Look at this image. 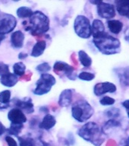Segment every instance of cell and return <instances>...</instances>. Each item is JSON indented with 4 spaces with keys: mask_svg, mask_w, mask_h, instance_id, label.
Listing matches in <instances>:
<instances>
[{
    "mask_svg": "<svg viewBox=\"0 0 129 146\" xmlns=\"http://www.w3.org/2000/svg\"><path fill=\"white\" fill-rule=\"evenodd\" d=\"M97 5V13L100 18L111 19L116 16L115 7L112 5L100 1Z\"/></svg>",
    "mask_w": 129,
    "mask_h": 146,
    "instance_id": "ba28073f",
    "label": "cell"
},
{
    "mask_svg": "<svg viewBox=\"0 0 129 146\" xmlns=\"http://www.w3.org/2000/svg\"><path fill=\"white\" fill-rule=\"evenodd\" d=\"M17 25V20L14 16L7 15L2 19H0V35L9 34L13 31Z\"/></svg>",
    "mask_w": 129,
    "mask_h": 146,
    "instance_id": "52a82bcc",
    "label": "cell"
},
{
    "mask_svg": "<svg viewBox=\"0 0 129 146\" xmlns=\"http://www.w3.org/2000/svg\"><path fill=\"white\" fill-rule=\"evenodd\" d=\"M56 120L54 116L50 115V114H46L44 116L43 121L39 125V127L42 129L50 130L56 125Z\"/></svg>",
    "mask_w": 129,
    "mask_h": 146,
    "instance_id": "2e32d148",
    "label": "cell"
},
{
    "mask_svg": "<svg viewBox=\"0 0 129 146\" xmlns=\"http://www.w3.org/2000/svg\"><path fill=\"white\" fill-rule=\"evenodd\" d=\"M116 86L111 82L98 83L94 86L93 92L97 96H101L106 93H114L116 91Z\"/></svg>",
    "mask_w": 129,
    "mask_h": 146,
    "instance_id": "30bf717a",
    "label": "cell"
},
{
    "mask_svg": "<svg viewBox=\"0 0 129 146\" xmlns=\"http://www.w3.org/2000/svg\"><path fill=\"white\" fill-rule=\"evenodd\" d=\"M23 128H24L23 124H14V123H11L9 129H8L7 131H9V132L11 135H14L15 136H18V135L21 132Z\"/></svg>",
    "mask_w": 129,
    "mask_h": 146,
    "instance_id": "484cf974",
    "label": "cell"
},
{
    "mask_svg": "<svg viewBox=\"0 0 129 146\" xmlns=\"http://www.w3.org/2000/svg\"><path fill=\"white\" fill-rule=\"evenodd\" d=\"M107 115L108 116H114V117H116V116H118V109H116V108H112V109H109V110L107 112Z\"/></svg>",
    "mask_w": 129,
    "mask_h": 146,
    "instance_id": "1f68e13d",
    "label": "cell"
},
{
    "mask_svg": "<svg viewBox=\"0 0 129 146\" xmlns=\"http://www.w3.org/2000/svg\"><path fill=\"white\" fill-rule=\"evenodd\" d=\"M8 73H9V66L2 62H0V76L6 75Z\"/></svg>",
    "mask_w": 129,
    "mask_h": 146,
    "instance_id": "f546056e",
    "label": "cell"
},
{
    "mask_svg": "<svg viewBox=\"0 0 129 146\" xmlns=\"http://www.w3.org/2000/svg\"><path fill=\"white\" fill-rule=\"evenodd\" d=\"M18 82V78L13 73H8L6 75H2L0 78V82L2 85L6 87H14Z\"/></svg>",
    "mask_w": 129,
    "mask_h": 146,
    "instance_id": "5bb4252c",
    "label": "cell"
},
{
    "mask_svg": "<svg viewBox=\"0 0 129 146\" xmlns=\"http://www.w3.org/2000/svg\"><path fill=\"white\" fill-rule=\"evenodd\" d=\"M116 10L122 16H127L129 14V0H118L115 2Z\"/></svg>",
    "mask_w": 129,
    "mask_h": 146,
    "instance_id": "e0dca14e",
    "label": "cell"
},
{
    "mask_svg": "<svg viewBox=\"0 0 129 146\" xmlns=\"http://www.w3.org/2000/svg\"><path fill=\"white\" fill-rule=\"evenodd\" d=\"M128 143H129V138H128Z\"/></svg>",
    "mask_w": 129,
    "mask_h": 146,
    "instance_id": "ab89813d",
    "label": "cell"
},
{
    "mask_svg": "<svg viewBox=\"0 0 129 146\" xmlns=\"http://www.w3.org/2000/svg\"><path fill=\"white\" fill-rule=\"evenodd\" d=\"M125 38L127 39L128 40V41H129V34H126V37H125Z\"/></svg>",
    "mask_w": 129,
    "mask_h": 146,
    "instance_id": "74e56055",
    "label": "cell"
},
{
    "mask_svg": "<svg viewBox=\"0 0 129 146\" xmlns=\"http://www.w3.org/2000/svg\"><path fill=\"white\" fill-rule=\"evenodd\" d=\"M25 69H26V66L23 62H17L13 66V71L14 74L17 76L21 77L24 75L25 72Z\"/></svg>",
    "mask_w": 129,
    "mask_h": 146,
    "instance_id": "cb8c5ba5",
    "label": "cell"
},
{
    "mask_svg": "<svg viewBox=\"0 0 129 146\" xmlns=\"http://www.w3.org/2000/svg\"><path fill=\"white\" fill-rule=\"evenodd\" d=\"M93 113L94 110L93 107L87 101L84 100H78L75 103L71 108L72 116L80 123H84L88 120L93 116Z\"/></svg>",
    "mask_w": 129,
    "mask_h": 146,
    "instance_id": "277c9868",
    "label": "cell"
},
{
    "mask_svg": "<svg viewBox=\"0 0 129 146\" xmlns=\"http://www.w3.org/2000/svg\"><path fill=\"white\" fill-rule=\"evenodd\" d=\"M54 72L56 73L57 75H60V73L62 75H65L67 77L71 80L75 79V75L74 74L75 68L68 63H65L64 62H56L54 64Z\"/></svg>",
    "mask_w": 129,
    "mask_h": 146,
    "instance_id": "9c48e42d",
    "label": "cell"
},
{
    "mask_svg": "<svg viewBox=\"0 0 129 146\" xmlns=\"http://www.w3.org/2000/svg\"><path fill=\"white\" fill-rule=\"evenodd\" d=\"M74 29L77 36L81 38L87 39L92 35L90 21L84 15H78L75 18Z\"/></svg>",
    "mask_w": 129,
    "mask_h": 146,
    "instance_id": "5b68a950",
    "label": "cell"
},
{
    "mask_svg": "<svg viewBox=\"0 0 129 146\" xmlns=\"http://www.w3.org/2000/svg\"><path fill=\"white\" fill-rule=\"evenodd\" d=\"M8 119L14 124H24L27 122L25 114L18 108H14L9 112Z\"/></svg>",
    "mask_w": 129,
    "mask_h": 146,
    "instance_id": "8fae6325",
    "label": "cell"
},
{
    "mask_svg": "<svg viewBox=\"0 0 129 146\" xmlns=\"http://www.w3.org/2000/svg\"><path fill=\"white\" fill-rule=\"evenodd\" d=\"M15 105L18 107V109L26 113H34V104H32L31 99H27L25 100H21L16 99L15 100Z\"/></svg>",
    "mask_w": 129,
    "mask_h": 146,
    "instance_id": "7c38bea8",
    "label": "cell"
},
{
    "mask_svg": "<svg viewBox=\"0 0 129 146\" xmlns=\"http://www.w3.org/2000/svg\"><path fill=\"white\" fill-rule=\"evenodd\" d=\"M78 135L85 141L95 146H100L105 141V133L100 125L93 122H89L78 131Z\"/></svg>",
    "mask_w": 129,
    "mask_h": 146,
    "instance_id": "7a4b0ae2",
    "label": "cell"
},
{
    "mask_svg": "<svg viewBox=\"0 0 129 146\" xmlns=\"http://www.w3.org/2000/svg\"><path fill=\"white\" fill-rule=\"evenodd\" d=\"M24 34L21 31L14 32L11 36V46L15 48H21L24 45Z\"/></svg>",
    "mask_w": 129,
    "mask_h": 146,
    "instance_id": "9a60e30c",
    "label": "cell"
},
{
    "mask_svg": "<svg viewBox=\"0 0 129 146\" xmlns=\"http://www.w3.org/2000/svg\"><path fill=\"white\" fill-rule=\"evenodd\" d=\"M78 56H79V61L84 67H90L92 64V59L89 56L87 52L83 50H81L78 52Z\"/></svg>",
    "mask_w": 129,
    "mask_h": 146,
    "instance_id": "7402d4cb",
    "label": "cell"
},
{
    "mask_svg": "<svg viewBox=\"0 0 129 146\" xmlns=\"http://www.w3.org/2000/svg\"><path fill=\"white\" fill-rule=\"evenodd\" d=\"M31 76H32V73L29 72L27 75H25V76L23 78H24V80H26V81H29V80L30 79Z\"/></svg>",
    "mask_w": 129,
    "mask_h": 146,
    "instance_id": "d590c367",
    "label": "cell"
},
{
    "mask_svg": "<svg viewBox=\"0 0 129 146\" xmlns=\"http://www.w3.org/2000/svg\"><path fill=\"white\" fill-rule=\"evenodd\" d=\"M36 69L37 71H39L40 72H42L43 74H44V73L50 71L51 67H50V66L49 64L46 63V62H44V63H41L40 64L39 66H36Z\"/></svg>",
    "mask_w": 129,
    "mask_h": 146,
    "instance_id": "f1b7e54d",
    "label": "cell"
},
{
    "mask_svg": "<svg viewBox=\"0 0 129 146\" xmlns=\"http://www.w3.org/2000/svg\"><path fill=\"white\" fill-rule=\"evenodd\" d=\"M27 53H24V52H21V53H19V55H18V59H25V58H27Z\"/></svg>",
    "mask_w": 129,
    "mask_h": 146,
    "instance_id": "e575fe53",
    "label": "cell"
},
{
    "mask_svg": "<svg viewBox=\"0 0 129 146\" xmlns=\"http://www.w3.org/2000/svg\"><path fill=\"white\" fill-rule=\"evenodd\" d=\"M115 102H116V100L114 98H112L110 97H108V96L103 97L100 100V104L103 105V106H110V105L114 104Z\"/></svg>",
    "mask_w": 129,
    "mask_h": 146,
    "instance_id": "83f0119b",
    "label": "cell"
},
{
    "mask_svg": "<svg viewBox=\"0 0 129 146\" xmlns=\"http://www.w3.org/2000/svg\"><path fill=\"white\" fill-rule=\"evenodd\" d=\"M6 131H7L6 128L5 127L4 125L0 122V135H2L4 134L5 132H6Z\"/></svg>",
    "mask_w": 129,
    "mask_h": 146,
    "instance_id": "836d02e7",
    "label": "cell"
},
{
    "mask_svg": "<svg viewBox=\"0 0 129 146\" xmlns=\"http://www.w3.org/2000/svg\"><path fill=\"white\" fill-rule=\"evenodd\" d=\"M5 141L9 146H18V143L16 142L15 140L9 135L5 137Z\"/></svg>",
    "mask_w": 129,
    "mask_h": 146,
    "instance_id": "4dcf8cb0",
    "label": "cell"
},
{
    "mask_svg": "<svg viewBox=\"0 0 129 146\" xmlns=\"http://www.w3.org/2000/svg\"><path fill=\"white\" fill-rule=\"evenodd\" d=\"M30 25L26 28V31L30 30L33 36H39L45 34L50 29V20L46 15L40 11H34L30 17Z\"/></svg>",
    "mask_w": 129,
    "mask_h": 146,
    "instance_id": "3957f363",
    "label": "cell"
},
{
    "mask_svg": "<svg viewBox=\"0 0 129 146\" xmlns=\"http://www.w3.org/2000/svg\"><path fill=\"white\" fill-rule=\"evenodd\" d=\"M56 82V78L52 75L48 73L42 74L40 79L36 82V88L34 91V94L36 95H43L47 94Z\"/></svg>",
    "mask_w": 129,
    "mask_h": 146,
    "instance_id": "8992f818",
    "label": "cell"
},
{
    "mask_svg": "<svg viewBox=\"0 0 129 146\" xmlns=\"http://www.w3.org/2000/svg\"><path fill=\"white\" fill-rule=\"evenodd\" d=\"M105 32V27L103 23L99 19H95L91 25V34L93 36L102 34Z\"/></svg>",
    "mask_w": 129,
    "mask_h": 146,
    "instance_id": "44dd1931",
    "label": "cell"
},
{
    "mask_svg": "<svg viewBox=\"0 0 129 146\" xmlns=\"http://www.w3.org/2000/svg\"><path fill=\"white\" fill-rule=\"evenodd\" d=\"M93 43L101 53L114 55L120 52L121 42L106 32L93 36Z\"/></svg>",
    "mask_w": 129,
    "mask_h": 146,
    "instance_id": "6da1fadb",
    "label": "cell"
},
{
    "mask_svg": "<svg viewBox=\"0 0 129 146\" xmlns=\"http://www.w3.org/2000/svg\"><path fill=\"white\" fill-rule=\"evenodd\" d=\"M126 17H127V18H128V19H129V14H128V15H127V16H126Z\"/></svg>",
    "mask_w": 129,
    "mask_h": 146,
    "instance_id": "f35d334b",
    "label": "cell"
},
{
    "mask_svg": "<svg viewBox=\"0 0 129 146\" xmlns=\"http://www.w3.org/2000/svg\"><path fill=\"white\" fill-rule=\"evenodd\" d=\"M20 146H36L34 139L30 137H18Z\"/></svg>",
    "mask_w": 129,
    "mask_h": 146,
    "instance_id": "d4e9b609",
    "label": "cell"
},
{
    "mask_svg": "<svg viewBox=\"0 0 129 146\" xmlns=\"http://www.w3.org/2000/svg\"><path fill=\"white\" fill-rule=\"evenodd\" d=\"M34 11H32L31 9H30L28 7H20L17 10V15L18 18H30L33 15Z\"/></svg>",
    "mask_w": 129,
    "mask_h": 146,
    "instance_id": "603a6c76",
    "label": "cell"
},
{
    "mask_svg": "<svg viewBox=\"0 0 129 146\" xmlns=\"http://www.w3.org/2000/svg\"><path fill=\"white\" fill-rule=\"evenodd\" d=\"M46 47V43L44 40H40L34 46L31 52V56L34 57L40 56L43 54Z\"/></svg>",
    "mask_w": 129,
    "mask_h": 146,
    "instance_id": "ffe728a7",
    "label": "cell"
},
{
    "mask_svg": "<svg viewBox=\"0 0 129 146\" xmlns=\"http://www.w3.org/2000/svg\"><path fill=\"white\" fill-rule=\"evenodd\" d=\"M72 100V91L71 89L64 90L59 96V104L62 107H66L70 105Z\"/></svg>",
    "mask_w": 129,
    "mask_h": 146,
    "instance_id": "4fadbf2b",
    "label": "cell"
},
{
    "mask_svg": "<svg viewBox=\"0 0 129 146\" xmlns=\"http://www.w3.org/2000/svg\"><path fill=\"white\" fill-rule=\"evenodd\" d=\"M109 30L114 34H118L123 28V24L118 20H109L107 21Z\"/></svg>",
    "mask_w": 129,
    "mask_h": 146,
    "instance_id": "ac0fdd59",
    "label": "cell"
},
{
    "mask_svg": "<svg viewBox=\"0 0 129 146\" xmlns=\"http://www.w3.org/2000/svg\"><path fill=\"white\" fill-rule=\"evenodd\" d=\"M5 39V36H2V35H0V43H1V42H2V40H4Z\"/></svg>",
    "mask_w": 129,
    "mask_h": 146,
    "instance_id": "8d00e7d4",
    "label": "cell"
},
{
    "mask_svg": "<svg viewBox=\"0 0 129 146\" xmlns=\"http://www.w3.org/2000/svg\"><path fill=\"white\" fill-rule=\"evenodd\" d=\"M122 106L125 107V110H126L128 116V118H129V100H125V101H123Z\"/></svg>",
    "mask_w": 129,
    "mask_h": 146,
    "instance_id": "d6a6232c",
    "label": "cell"
},
{
    "mask_svg": "<svg viewBox=\"0 0 129 146\" xmlns=\"http://www.w3.org/2000/svg\"><path fill=\"white\" fill-rule=\"evenodd\" d=\"M78 78L80 79L83 80V81H92V80L95 78V75L93 74V73L90 72H81L78 75Z\"/></svg>",
    "mask_w": 129,
    "mask_h": 146,
    "instance_id": "4316f807",
    "label": "cell"
},
{
    "mask_svg": "<svg viewBox=\"0 0 129 146\" xmlns=\"http://www.w3.org/2000/svg\"><path fill=\"white\" fill-rule=\"evenodd\" d=\"M10 98L11 91L9 90H5L0 93V110L7 109L9 107Z\"/></svg>",
    "mask_w": 129,
    "mask_h": 146,
    "instance_id": "d6986e66",
    "label": "cell"
}]
</instances>
